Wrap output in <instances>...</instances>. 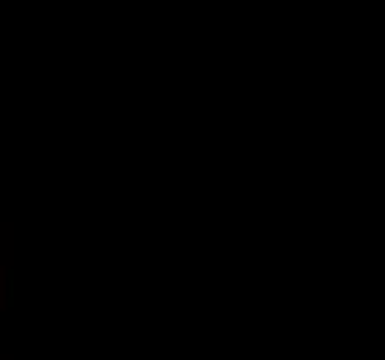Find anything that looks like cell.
<instances>
[]
</instances>
